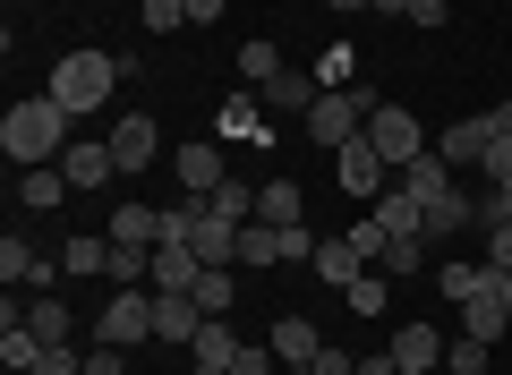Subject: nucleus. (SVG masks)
I'll list each match as a JSON object with an SVG mask.
<instances>
[{
    "label": "nucleus",
    "instance_id": "nucleus-1",
    "mask_svg": "<svg viewBox=\"0 0 512 375\" xmlns=\"http://www.w3.org/2000/svg\"><path fill=\"white\" fill-rule=\"evenodd\" d=\"M0 154L18 162V171L60 162V154H69V111H60L52 94H26V103H9V120H0Z\"/></svg>",
    "mask_w": 512,
    "mask_h": 375
},
{
    "label": "nucleus",
    "instance_id": "nucleus-38",
    "mask_svg": "<svg viewBox=\"0 0 512 375\" xmlns=\"http://www.w3.org/2000/svg\"><path fill=\"white\" fill-rule=\"evenodd\" d=\"M205 205H214L222 222H256V188H239V179H222V188H214Z\"/></svg>",
    "mask_w": 512,
    "mask_h": 375
},
{
    "label": "nucleus",
    "instance_id": "nucleus-27",
    "mask_svg": "<svg viewBox=\"0 0 512 375\" xmlns=\"http://www.w3.org/2000/svg\"><path fill=\"white\" fill-rule=\"evenodd\" d=\"M60 265H69L77 282H86V273H111V231H103V239H86V231H77L69 248H60Z\"/></svg>",
    "mask_w": 512,
    "mask_h": 375
},
{
    "label": "nucleus",
    "instance_id": "nucleus-10",
    "mask_svg": "<svg viewBox=\"0 0 512 375\" xmlns=\"http://www.w3.org/2000/svg\"><path fill=\"white\" fill-rule=\"evenodd\" d=\"M60 171H69V188H103V179H120V162H111V137H69Z\"/></svg>",
    "mask_w": 512,
    "mask_h": 375
},
{
    "label": "nucleus",
    "instance_id": "nucleus-49",
    "mask_svg": "<svg viewBox=\"0 0 512 375\" xmlns=\"http://www.w3.org/2000/svg\"><path fill=\"white\" fill-rule=\"evenodd\" d=\"M222 18V0H188V26H214Z\"/></svg>",
    "mask_w": 512,
    "mask_h": 375
},
{
    "label": "nucleus",
    "instance_id": "nucleus-52",
    "mask_svg": "<svg viewBox=\"0 0 512 375\" xmlns=\"http://www.w3.org/2000/svg\"><path fill=\"white\" fill-rule=\"evenodd\" d=\"M367 9H376V18H410V0H367Z\"/></svg>",
    "mask_w": 512,
    "mask_h": 375
},
{
    "label": "nucleus",
    "instance_id": "nucleus-44",
    "mask_svg": "<svg viewBox=\"0 0 512 375\" xmlns=\"http://www.w3.org/2000/svg\"><path fill=\"white\" fill-rule=\"evenodd\" d=\"M86 375H128V350H111V341H94V350H86Z\"/></svg>",
    "mask_w": 512,
    "mask_h": 375
},
{
    "label": "nucleus",
    "instance_id": "nucleus-32",
    "mask_svg": "<svg viewBox=\"0 0 512 375\" xmlns=\"http://www.w3.org/2000/svg\"><path fill=\"white\" fill-rule=\"evenodd\" d=\"M231 299H239L231 265H205V273H197V307H205V316H231Z\"/></svg>",
    "mask_w": 512,
    "mask_h": 375
},
{
    "label": "nucleus",
    "instance_id": "nucleus-33",
    "mask_svg": "<svg viewBox=\"0 0 512 375\" xmlns=\"http://www.w3.org/2000/svg\"><path fill=\"white\" fill-rule=\"evenodd\" d=\"M402 188H410V197H436V188H453V162H444V154H419V162L402 171Z\"/></svg>",
    "mask_w": 512,
    "mask_h": 375
},
{
    "label": "nucleus",
    "instance_id": "nucleus-36",
    "mask_svg": "<svg viewBox=\"0 0 512 375\" xmlns=\"http://www.w3.org/2000/svg\"><path fill=\"white\" fill-rule=\"evenodd\" d=\"M376 273H393V282H410V273H427V239H393Z\"/></svg>",
    "mask_w": 512,
    "mask_h": 375
},
{
    "label": "nucleus",
    "instance_id": "nucleus-2",
    "mask_svg": "<svg viewBox=\"0 0 512 375\" xmlns=\"http://www.w3.org/2000/svg\"><path fill=\"white\" fill-rule=\"evenodd\" d=\"M111 86H120V60H111V52H60V60H52V86H43V94H52L69 120H94V111L111 103Z\"/></svg>",
    "mask_w": 512,
    "mask_h": 375
},
{
    "label": "nucleus",
    "instance_id": "nucleus-34",
    "mask_svg": "<svg viewBox=\"0 0 512 375\" xmlns=\"http://www.w3.org/2000/svg\"><path fill=\"white\" fill-rule=\"evenodd\" d=\"M316 86H325V94H342V86H359V52H350V43H333V52L316 60Z\"/></svg>",
    "mask_w": 512,
    "mask_h": 375
},
{
    "label": "nucleus",
    "instance_id": "nucleus-11",
    "mask_svg": "<svg viewBox=\"0 0 512 375\" xmlns=\"http://www.w3.org/2000/svg\"><path fill=\"white\" fill-rule=\"evenodd\" d=\"M367 214L384 222V239H427V214H419V197H410L402 179H393V188H384V197L367 205Z\"/></svg>",
    "mask_w": 512,
    "mask_h": 375
},
{
    "label": "nucleus",
    "instance_id": "nucleus-37",
    "mask_svg": "<svg viewBox=\"0 0 512 375\" xmlns=\"http://www.w3.org/2000/svg\"><path fill=\"white\" fill-rule=\"evenodd\" d=\"M444 375H487V341H478V333L444 341Z\"/></svg>",
    "mask_w": 512,
    "mask_h": 375
},
{
    "label": "nucleus",
    "instance_id": "nucleus-17",
    "mask_svg": "<svg viewBox=\"0 0 512 375\" xmlns=\"http://www.w3.org/2000/svg\"><path fill=\"white\" fill-rule=\"evenodd\" d=\"M0 282H9V290H18V282H52V256H43V248H26V239L18 231H9V239H0Z\"/></svg>",
    "mask_w": 512,
    "mask_h": 375
},
{
    "label": "nucleus",
    "instance_id": "nucleus-4",
    "mask_svg": "<svg viewBox=\"0 0 512 375\" xmlns=\"http://www.w3.org/2000/svg\"><path fill=\"white\" fill-rule=\"evenodd\" d=\"M86 333L111 341V350H137V341H154V290H111L103 316H94Z\"/></svg>",
    "mask_w": 512,
    "mask_h": 375
},
{
    "label": "nucleus",
    "instance_id": "nucleus-51",
    "mask_svg": "<svg viewBox=\"0 0 512 375\" xmlns=\"http://www.w3.org/2000/svg\"><path fill=\"white\" fill-rule=\"evenodd\" d=\"M359 375H402V367H393V350H384V358H359Z\"/></svg>",
    "mask_w": 512,
    "mask_h": 375
},
{
    "label": "nucleus",
    "instance_id": "nucleus-3",
    "mask_svg": "<svg viewBox=\"0 0 512 375\" xmlns=\"http://www.w3.org/2000/svg\"><path fill=\"white\" fill-rule=\"evenodd\" d=\"M376 120V86H342V94H316V111H308V137L325 145V154H342L359 128Z\"/></svg>",
    "mask_w": 512,
    "mask_h": 375
},
{
    "label": "nucleus",
    "instance_id": "nucleus-15",
    "mask_svg": "<svg viewBox=\"0 0 512 375\" xmlns=\"http://www.w3.org/2000/svg\"><path fill=\"white\" fill-rule=\"evenodd\" d=\"M197 324H205L197 299H180V290H154V341H197Z\"/></svg>",
    "mask_w": 512,
    "mask_h": 375
},
{
    "label": "nucleus",
    "instance_id": "nucleus-30",
    "mask_svg": "<svg viewBox=\"0 0 512 375\" xmlns=\"http://www.w3.org/2000/svg\"><path fill=\"white\" fill-rule=\"evenodd\" d=\"M342 299H350V316H384V307H393V273H359Z\"/></svg>",
    "mask_w": 512,
    "mask_h": 375
},
{
    "label": "nucleus",
    "instance_id": "nucleus-16",
    "mask_svg": "<svg viewBox=\"0 0 512 375\" xmlns=\"http://www.w3.org/2000/svg\"><path fill=\"white\" fill-rule=\"evenodd\" d=\"M419 214H427V239H453V231L478 222V205L461 197V188H436V197H419Z\"/></svg>",
    "mask_w": 512,
    "mask_h": 375
},
{
    "label": "nucleus",
    "instance_id": "nucleus-20",
    "mask_svg": "<svg viewBox=\"0 0 512 375\" xmlns=\"http://www.w3.org/2000/svg\"><path fill=\"white\" fill-rule=\"evenodd\" d=\"M487 137H495V128H487V111H478V120H453V128H444V137H436V154L461 171V162H478V154H487Z\"/></svg>",
    "mask_w": 512,
    "mask_h": 375
},
{
    "label": "nucleus",
    "instance_id": "nucleus-42",
    "mask_svg": "<svg viewBox=\"0 0 512 375\" xmlns=\"http://www.w3.org/2000/svg\"><path fill=\"white\" fill-rule=\"evenodd\" d=\"M478 171H487V188H504V179H512V137H487V154H478Z\"/></svg>",
    "mask_w": 512,
    "mask_h": 375
},
{
    "label": "nucleus",
    "instance_id": "nucleus-40",
    "mask_svg": "<svg viewBox=\"0 0 512 375\" xmlns=\"http://www.w3.org/2000/svg\"><path fill=\"white\" fill-rule=\"evenodd\" d=\"M282 358H274V341H239V358H231V375H274Z\"/></svg>",
    "mask_w": 512,
    "mask_h": 375
},
{
    "label": "nucleus",
    "instance_id": "nucleus-26",
    "mask_svg": "<svg viewBox=\"0 0 512 375\" xmlns=\"http://www.w3.org/2000/svg\"><path fill=\"white\" fill-rule=\"evenodd\" d=\"M35 358H43L35 324H0V367H9V375H35Z\"/></svg>",
    "mask_w": 512,
    "mask_h": 375
},
{
    "label": "nucleus",
    "instance_id": "nucleus-39",
    "mask_svg": "<svg viewBox=\"0 0 512 375\" xmlns=\"http://www.w3.org/2000/svg\"><path fill=\"white\" fill-rule=\"evenodd\" d=\"M478 231H512V179L478 197Z\"/></svg>",
    "mask_w": 512,
    "mask_h": 375
},
{
    "label": "nucleus",
    "instance_id": "nucleus-41",
    "mask_svg": "<svg viewBox=\"0 0 512 375\" xmlns=\"http://www.w3.org/2000/svg\"><path fill=\"white\" fill-rule=\"evenodd\" d=\"M436 282H444V299H453V307H461V299H470V290H478V282H487V265H444V273H436Z\"/></svg>",
    "mask_w": 512,
    "mask_h": 375
},
{
    "label": "nucleus",
    "instance_id": "nucleus-47",
    "mask_svg": "<svg viewBox=\"0 0 512 375\" xmlns=\"http://www.w3.org/2000/svg\"><path fill=\"white\" fill-rule=\"evenodd\" d=\"M35 375H86V367H77V350L60 341V350H43V358H35Z\"/></svg>",
    "mask_w": 512,
    "mask_h": 375
},
{
    "label": "nucleus",
    "instance_id": "nucleus-14",
    "mask_svg": "<svg viewBox=\"0 0 512 375\" xmlns=\"http://www.w3.org/2000/svg\"><path fill=\"white\" fill-rule=\"evenodd\" d=\"M111 239H120V248H163V205H111Z\"/></svg>",
    "mask_w": 512,
    "mask_h": 375
},
{
    "label": "nucleus",
    "instance_id": "nucleus-8",
    "mask_svg": "<svg viewBox=\"0 0 512 375\" xmlns=\"http://www.w3.org/2000/svg\"><path fill=\"white\" fill-rule=\"evenodd\" d=\"M248 94H256L265 111H282V120H308V111H316V94H325V86H316V69H274L265 86H248Z\"/></svg>",
    "mask_w": 512,
    "mask_h": 375
},
{
    "label": "nucleus",
    "instance_id": "nucleus-6",
    "mask_svg": "<svg viewBox=\"0 0 512 375\" xmlns=\"http://www.w3.org/2000/svg\"><path fill=\"white\" fill-rule=\"evenodd\" d=\"M333 171H342V188H350V197H359V205H376L384 188H393V162H384L376 145H367V128H359V137L342 145V154H333Z\"/></svg>",
    "mask_w": 512,
    "mask_h": 375
},
{
    "label": "nucleus",
    "instance_id": "nucleus-48",
    "mask_svg": "<svg viewBox=\"0 0 512 375\" xmlns=\"http://www.w3.org/2000/svg\"><path fill=\"white\" fill-rule=\"evenodd\" d=\"M487 265H495V273H512V231H487Z\"/></svg>",
    "mask_w": 512,
    "mask_h": 375
},
{
    "label": "nucleus",
    "instance_id": "nucleus-28",
    "mask_svg": "<svg viewBox=\"0 0 512 375\" xmlns=\"http://www.w3.org/2000/svg\"><path fill=\"white\" fill-rule=\"evenodd\" d=\"M26 324H35V341H43V350H60V341L77 333V316H69L60 299H35V307H26Z\"/></svg>",
    "mask_w": 512,
    "mask_h": 375
},
{
    "label": "nucleus",
    "instance_id": "nucleus-54",
    "mask_svg": "<svg viewBox=\"0 0 512 375\" xmlns=\"http://www.w3.org/2000/svg\"><path fill=\"white\" fill-rule=\"evenodd\" d=\"M188 375H231V367H188Z\"/></svg>",
    "mask_w": 512,
    "mask_h": 375
},
{
    "label": "nucleus",
    "instance_id": "nucleus-22",
    "mask_svg": "<svg viewBox=\"0 0 512 375\" xmlns=\"http://www.w3.org/2000/svg\"><path fill=\"white\" fill-rule=\"evenodd\" d=\"M316 350H325V341H316L308 316H282L274 324V358H282V367H316Z\"/></svg>",
    "mask_w": 512,
    "mask_h": 375
},
{
    "label": "nucleus",
    "instance_id": "nucleus-9",
    "mask_svg": "<svg viewBox=\"0 0 512 375\" xmlns=\"http://www.w3.org/2000/svg\"><path fill=\"white\" fill-rule=\"evenodd\" d=\"M393 367L402 375H436L444 367V333L436 324H393Z\"/></svg>",
    "mask_w": 512,
    "mask_h": 375
},
{
    "label": "nucleus",
    "instance_id": "nucleus-7",
    "mask_svg": "<svg viewBox=\"0 0 512 375\" xmlns=\"http://www.w3.org/2000/svg\"><path fill=\"white\" fill-rule=\"evenodd\" d=\"M367 145H376L393 171H410V162L427 154V137H419V120H410L402 103H376V120H367Z\"/></svg>",
    "mask_w": 512,
    "mask_h": 375
},
{
    "label": "nucleus",
    "instance_id": "nucleus-31",
    "mask_svg": "<svg viewBox=\"0 0 512 375\" xmlns=\"http://www.w3.org/2000/svg\"><path fill=\"white\" fill-rule=\"evenodd\" d=\"M222 137H265V103H256V94H231V103H222Z\"/></svg>",
    "mask_w": 512,
    "mask_h": 375
},
{
    "label": "nucleus",
    "instance_id": "nucleus-5",
    "mask_svg": "<svg viewBox=\"0 0 512 375\" xmlns=\"http://www.w3.org/2000/svg\"><path fill=\"white\" fill-rule=\"evenodd\" d=\"M461 333H478V341L512 333V273H495V265H487V282L461 299Z\"/></svg>",
    "mask_w": 512,
    "mask_h": 375
},
{
    "label": "nucleus",
    "instance_id": "nucleus-13",
    "mask_svg": "<svg viewBox=\"0 0 512 375\" xmlns=\"http://www.w3.org/2000/svg\"><path fill=\"white\" fill-rule=\"evenodd\" d=\"M197 273H205V256H197V248H154L146 290H180V299H197Z\"/></svg>",
    "mask_w": 512,
    "mask_h": 375
},
{
    "label": "nucleus",
    "instance_id": "nucleus-24",
    "mask_svg": "<svg viewBox=\"0 0 512 375\" xmlns=\"http://www.w3.org/2000/svg\"><path fill=\"white\" fill-rule=\"evenodd\" d=\"M256 222L291 231V222H299V179H256Z\"/></svg>",
    "mask_w": 512,
    "mask_h": 375
},
{
    "label": "nucleus",
    "instance_id": "nucleus-12",
    "mask_svg": "<svg viewBox=\"0 0 512 375\" xmlns=\"http://www.w3.org/2000/svg\"><path fill=\"white\" fill-rule=\"evenodd\" d=\"M171 171H180L188 197H214L222 179H231V171H222V145H180V154H171Z\"/></svg>",
    "mask_w": 512,
    "mask_h": 375
},
{
    "label": "nucleus",
    "instance_id": "nucleus-18",
    "mask_svg": "<svg viewBox=\"0 0 512 375\" xmlns=\"http://www.w3.org/2000/svg\"><path fill=\"white\" fill-rule=\"evenodd\" d=\"M111 162H120V171H146L154 162V111H137V120L111 128Z\"/></svg>",
    "mask_w": 512,
    "mask_h": 375
},
{
    "label": "nucleus",
    "instance_id": "nucleus-43",
    "mask_svg": "<svg viewBox=\"0 0 512 375\" xmlns=\"http://www.w3.org/2000/svg\"><path fill=\"white\" fill-rule=\"evenodd\" d=\"M146 26H154V35H171V26H188V0H146Z\"/></svg>",
    "mask_w": 512,
    "mask_h": 375
},
{
    "label": "nucleus",
    "instance_id": "nucleus-21",
    "mask_svg": "<svg viewBox=\"0 0 512 375\" xmlns=\"http://www.w3.org/2000/svg\"><path fill=\"white\" fill-rule=\"evenodd\" d=\"M188 358H197V367H231V358H239L231 316H205V324H197V341H188Z\"/></svg>",
    "mask_w": 512,
    "mask_h": 375
},
{
    "label": "nucleus",
    "instance_id": "nucleus-23",
    "mask_svg": "<svg viewBox=\"0 0 512 375\" xmlns=\"http://www.w3.org/2000/svg\"><path fill=\"white\" fill-rule=\"evenodd\" d=\"M316 273H325L333 290H350V282H359V273H376V265H367V256L350 248V231H342V239H325V248H316Z\"/></svg>",
    "mask_w": 512,
    "mask_h": 375
},
{
    "label": "nucleus",
    "instance_id": "nucleus-45",
    "mask_svg": "<svg viewBox=\"0 0 512 375\" xmlns=\"http://www.w3.org/2000/svg\"><path fill=\"white\" fill-rule=\"evenodd\" d=\"M444 18H453V0H410V26H419V35H436Z\"/></svg>",
    "mask_w": 512,
    "mask_h": 375
},
{
    "label": "nucleus",
    "instance_id": "nucleus-19",
    "mask_svg": "<svg viewBox=\"0 0 512 375\" xmlns=\"http://www.w3.org/2000/svg\"><path fill=\"white\" fill-rule=\"evenodd\" d=\"M188 248H197L205 265H231V256H239V222H222L214 205H205V214H197V231H188Z\"/></svg>",
    "mask_w": 512,
    "mask_h": 375
},
{
    "label": "nucleus",
    "instance_id": "nucleus-29",
    "mask_svg": "<svg viewBox=\"0 0 512 375\" xmlns=\"http://www.w3.org/2000/svg\"><path fill=\"white\" fill-rule=\"evenodd\" d=\"M239 265H282V231L274 222H239Z\"/></svg>",
    "mask_w": 512,
    "mask_h": 375
},
{
    "label": "nucleus",
    "instance_id": "nucleus-25",
    "mask_svg": "<svg viewBox=\"0 0 512 375\" xmlns=\"http://www.w3.org/2000/svg\"><path fill=\"white\" fill-rule=\"evenodd\" d=\"M18 197L35 205V214H52V205L69 197V171H60V162H35V171H18Z\"/></svg>",
    "mask_w": 512,
    "mask_h": 375
},
{
    "label": "nucleus",
    "instance_id": "nucleus-46",
    "mask_svg": "<svg viewBox=\"0 0 512 375\" xmlns=\"http://www.w3.org/2000/svg\"><path fill=\"white\" fill-rule=\"evenodd\" d=\"M308 375H359V358H350V350H333V341H325V350H316V367Z\"/></svg>",
    "mask_w": 512,
    "mask_h": 375
},
{
    "label": "nucleus",
    "instance_id": "nucleus-50",
    "mask_svg": "<svg viewBox=\"0 0 512 375\" xmlns=\"http://www.w3.org/2000/svg\"><path fill=\"white\" fill-rule=\"evenodd\" d=\"M487 128H495V137H512V94H504V103L487 111Z\"/></svg>",
    "mask_w": 512,
    "mask_h": 375
},
{
    "label": "nucleus",
    "instance_id": "nucleus-53",
    "mask_svg": "<svg viewBox=\"0 0 512 375\" xmlns=\"http://www.w3.org/2000/svg\"><path fill=\"white\" fill-rule=\"evenodd\" d=\"M325 9H367V0H325Z\"/></svg>",
    "mask_w": 512,
    "mask_h": 375
},
{
    "label": "nucleus",
    "instance_id": "nucleus-35",
    "mask_svg": "<svg viewBox=\"0 0 512 375\" xmlns=\"http://www.w3.org/2000/svg\"><path fill=\"white\" fill-rule=\"evenodd\" d=\"M274 69H291V60H282V43H239V77H248V86H265Z\"/></svg>",
    "mask_w": 512,
    "mask_h": 375
}]
</instances>
